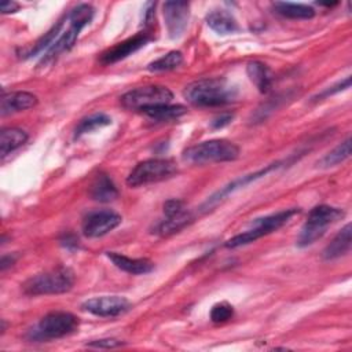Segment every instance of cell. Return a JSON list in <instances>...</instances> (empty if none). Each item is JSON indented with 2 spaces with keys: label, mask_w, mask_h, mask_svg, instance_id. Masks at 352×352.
<instances>
[{
  "label": "cell",
  "mask_w": 352,
  "mask_h": 352,
  "mask_svg": "<svg viewBox=\"0 0 352 352\" xmlns=\"http://www.w3.org/2000/svg\"><path fill=\"white\" fill-rule=\"evenodd\" d=\"M238 89L227 78L206 77L190 82L184 88V98L197 107H219L235 100Z\"/></svg>",
  "instance_id": "6da1fadb"
},
{
  "label": "cell",
  "mask_w": 352,
  "mask_h": 352,
  "mask_svg": "<svg viewBox=\"0 0 352 352\" xmlns=\"http://www.w3.org/2000/svg\"><path fill=\"white\" fill-rule=\"evenodd\" d=\"M239 157V147L226 139H213L197 143L183 151V160L190 164L228 162Z\"/></svg>",
  "instance_id": "7a4b0ae2"
},
{
  "label": "cell",
  "mask_w": 352,
  "mask_h": 352,
  "mask_svg": "<svg viewBox=\"0 0 352 352\" xmlns=\"http://www.w3.org/2000/svg\"><path fill=\"white\" fill-rule=\"evenodd\" d=\"M74 283V274L66 267H58L29 278L22 289L29 296L60 294L72 289Z\"/></svg>",
  "instance_id": "3957f363"
},
{
  "label": "cell",
  "mask_w": 352,
  "mask_h": 352,
  "mask_svg": "<svg viewBox=\"0 0 352 352\" xmlns=\"http://www.w3.org/2000/svg\"><path fill=\"white\" fill-rule=\"evenodd\" d=\"M298 212H300L298 209L292 208V209L280 210V212L256 219V220L252 221L250 227L246 231H243L238 235H234L232 238L226 241L224 246L228 248V249H235V248L252 243V242L257 241L258 238H261L264 235H268V234L276 231L278 228H280L282 226H285Z\"/></svg>",
  "instance_id": "277c9868"
},
{
  "label": "cell",
  "mask_w": 352,
  "mask_h": 352,
  "mask_svg": "<svg viewBox=\"0 0 352 352\" xmlns=\"http://www.w3.org/2000/svg\"><path fill=\"white\" fill-rule=\"evenodd\" d=\"M344 216V210L329 205H318L308 213L305 223L301 227L297 246L305 248L315 243L324 235L327 228Z\"/></svg>",
  "instance_id": "5b68a950"
},
{
  "label": "cell",
  "mask_w": 352,
  "mask_h": 352,
  "mask_svg": "<svg viewBox=\"0 0 352 352\" xmlns=\"http://www.w3.org/2000/svg\"><path fill=\"white\" fill-rule=\"evenodd\" d=\"M78 327V319L66 311H55L43 316L38 323L28 331L30 341H48L72 334Z\"/></svg>",
  "instance_id": "8992f818"
},
{
  "label": "cell",
  "mask_w": 352,
  "mask_h": 352,
  "mask_svg": "<svg viewBox=\"0 0 352 352\" xmlns=\"http://www.w3.org/2000/svg\"><path fill=\"white\" fill-rule=\"evenodd\" d=\"M177 165L169 158H150L139 162L128 175L129 187H140L168 180L177 173Z\"/></svg>",
  "instance_id": "52a82bcc"
},
{
  "label": "cell",
  "mask_w": 352,
  "mask_h": 352,
  "mask_svg": "<svg viewBox=\"0 0 352 352\" xmlns=\"http://www.w3.org/2000/svg\"><path fill=\"white\" fill-rule=\"evenodd\" d=\"M173 94L164 85H144L125 92L121 96V104L131 110H146L154 106L170 103Z\"/></svg>",
  "instance_id": "ba28073f"
},
{
  "label": "cell",
  "mask_w": 352,
  "mask_h": 352,
  "mask_svg": "<svg viewBox=\"0 0 352 352\" xmlns=\"http://www.w3.org/2000/svg\"><path fill=\"white\" fill-rule=\"evenodd\" d=\"M164 219L160 220L151 232L165 236L175 234L192 221V214L180 199H168L164 204Z\"/></svg>",
  "instance_id": "9c48e42d"
},
{
  "label": "cell",
  "mask_w": 352,
  "mask_h": 352,
  "mask_svg": "<svg viewBox=\"0 0 352 352\" xmlns=\"http://www.w3.org/2000/svg\"><path fill=\"white\" fill-rule=\"evenodd\" d=\"M121 220V216L113 210H95L84 217L81 231L87 238H99L118 227Z\"/></svg>",
  "instance_id": "30bf717a"
},
{
  "label": "cell",
  "mask_w": 352,
  "mask_h": 352,
  "mask_svg": "<svg viewBox=\"0 0 352 352\" xmlns=\"http://www.w3.org/2000/svg\"><path fill=\"white\" fill-rule=\"evenodd\" d=\"M81 308L95 316L114 318L125 314L131 308V302L120 296H100L85 300Z\"/></svg>",
  "instance_id": "8fae6325"
},
{
  "label": "cell",
  "mask_w": 352,
  "mask_h": 352,
  "mask_svg": "<svg viewBox=\"0 0 352 352\" xmlns=\"http://www.w3.org/2000/svg\"><path fill=\"white\" fill-rule=\"evenodd\" d=\"M150 40H153L151 34L148 32H140V33H136L135 36L116 44L114 47L106 50L100 58H99V62L102 65H111V63H116L118 60H122L125 59L126 56L132 55L133 52H136L138 50H140L142 47H144Z\"/></svg>",
  "instance_id": "7c38bea8"
},
{
  "label": "cell",
  "mask_w": 352,
  "mask_h": 352,
  "mask_svg": "<svg viewBox=\"0 0 352 352\" xmlns=\"http://www.w3.org/2000/svg\"><path fill=\"white\" fill-rule=\"evenodd\" d=\"M164 18L170 38H179L188 23L190 4L187 1H166L164 4Z\"/></svg>",
  "instance_id": "4fadbf2b"
},
{
  "label": "cell",
  "mask_w": 352,
  "mask_h": 352,
  "mask_svg": "<svg viewBox=\"0 0 352 352\" xmlns=\"http://www.w3.org/2000/svg\"><path fill=\"white\" fill-rule=\"evenodd\" d=\"M279 166H280V162H275V164L267 165L265 168H263V169H260V170H256V172H253V173H249V175H245V176H241V177L232 180L231 183H228L227 186H224L221 190H219L217 192H214L212 197H209V198L205 201V204L202 205V210H209L210 208L216 206V205H217L223 198H226L228 194H231V192H234L235 190H238V188H241V187H245V186H248L249 183H252V182H254V180H257V179L265 176L267 173H270L271 170H274V169H276V168H279Z\"/></svg>",
  "instance_id": "5bb4252c"
},
{
  "label": "cell",
  "mask_w": 352,
  "mask_h": 352,
  "mask_svg": "<svg viewBox=\"0 0 352 352\" xmlns=\"http://www.w3.org/2000/svg\"><path fill=\"white\" fill-rule=\"evenodd\" d=\"M36 104H37L36 95L26 91H16L10 94H3L0 110H1V116H7V114L30 109Z\"/></svg>",
  "instance_id": "9a60e30c"
},
{
  "label": "cell",
  "mask_w": 352,
  "mask_h": 352,
  "mask_svg": "<svg viewBox=\"0 0 352 352\" xmlns=\"http://www.w3.org/2000/svg\"><path fill=\"white\" fill-rule=\"evenodd\" d=\"M106 254L117 268L132 275H144L154 270V263L148 258H132L116 252H107Z\"/></svg>",
  "instance_id": "2e32d148"
},
{
  "label": "cell",
  "mask_w": 352,
  "mask_h": 352,
  "mask_svg": "<svg viewBox=\"0 0 352 352\" xmlns=\"http://www.w3.org/2000/svg\"><path fill=\"white\" fill-rule=\"evenodd\" d=\"M351 239H352V226L351 223L345 224L341 231L333 238V241L324 248L323 257L324 260H336L338 257L345 256L351 250Z\"/></svg>",
  "instance_id": "e0dca14e"
},
{
  "label": "cell",
  "mask_w": 352,
  "mask_h": 352,
  "mask_svg": "<svg viewBox=\"0 0 352 352\" xmlns=\"http://www.w3.org/2000/svg\"><path fill=\"white\" fill-rule=\"evenodd\" d=\"M89 195L94 201L110 202L118 197V190L109 175L99 173L89 187Z\"/></svg>",
  "instance_id": "ac0fdd59"
},
{
  "label": "cell",
  "mask_w": 352,
  "mask_h": 352,
  "mask_svg": "<svg viewBox=\"0 0 352 352\" xmlns=\"http://www.w3.org/2000/svg\"><path fill=\"white\" fill-rule=\"evenodd\" d=\"M208 26L219 34H231L238 30L235 18L226 10H213L206 15Z\"/></svg>",
  "instance_id": "d6986e66"
},
{
  "label": "cell",
  "mask_w": 352,
  "mask_h": 352,
  "mask_svg": "<svg viewBox=\"0 0 352 352\" xmlns=\"http://www.w3.org/2000/svg\"><path fill=\"white\" fill-rule=\"evenodd\" d=\"M276 14L289 18V19H311L315 15V10L302 3H290V1H276L272 4Z\"/></svg>",
  "instance_id": "ffe728a7"
},
{
  "label": "cell",
  "mask_w": 352,
  "mask_h": 352,
  "mask_svg": "<svg viewBox=\"0 0 352 352\" xmlns=\"http://www.w3.org/2000/svg\"><path fill=\"white\" fill-rule=\"evenodd\" d=\"M246 72H248L249 78L258 88L260 92L265 94L271 89L272 74L267 65H264L263 62H258V60H253V62L248 63Z\"/></svg>",
  "instance_id": "44dd1931"
},
{
  "label": "cell",
  "mask_w": 352,
  "mask_h": 352,
  "mask_svg": "<svg viewBox=\"0 0 352 352\" xmlns=\"http://www.w3.org/2000/svg\"><path fill=\"white\" fill-rule=\"evenodd\" d=\"M28 140V133L19 128H4L0 132V154H7L19 148Z\"/></svg>",
  "instance_id": "7402d4cb"
},
{
  "label": "cell",
  "mask_w": 352,
  "mask_h": 352,
  "mask_svg": "<svg viewBox=\"0 0 352 352\" xmlns=\"http://www.w3.org/2000/svg\"><path fill=\"white\" fill-rule=\"evenodd\" d=\"M187 111V109L182 104H160V106H154L150 109L143 110V113L154 120V121H170V120H176L179 117H182L184 113Z\"/></svg>",
  "instance_id": "603a6c76"
},
{
  "label": "cell",
  "mask_w": 352,
  "mask_h": 352,
  "mask_svg": "<svg viewBox=\"0 0 352 352\" xmlns=\"http://www.w3.org/2000/svg\"><path fill=\"white\" fill-rule=\"evenodd\" d=\"M351 155V138H346L342 143H340L337 147H334L331 151H329L319 162L318 166L320 168H330L336 166L345 160H348Z\"/></svg>",
  "instance_id": "cb8c5ba5"
},
{
  "label": "cell",
  "mask_w": 352,
  "mask_h": 352,
  "mask_svg": "<svg viewBox=\"0 0 352 352\" xmlns=\"http://www.w3.org/2000/svg\"><path fill=\"white\" fill-rule=\"evenodd\" d=\"M62 26H63V21H58V23L54 25L47 33H44V36L40 37V38L33 44V47L25 54L26 58H32V56H36V55H38V54L47 51V50L56 41V38L60 36L59 33H60Z\"/></svg>",
  "instance_id": "d4e9b609"
},
{
  "label": "cell",
  "mask_w": 352,
  "mask_h": 352,
  "mask_svg": "<svg viewBox=\"0 0 352 352\" xmlns=\"http://www.w3.org/2000/svg\"><path fill=\"white\" fill-rule=\"evenodd\" d=\"M111 124V118L103 113H96L92 116H88L85 118H82L78 125L74 129V139H78L81 135L88 133V132H94L98 128L106 126Z\"/></svg>",
  "instance_id": "484cf974"
},
{
  "label": "cell",
  "mask_w": 352,
  "mask_h": 352,
  "mask_svg": "<svg viewBox=\"0 0 352 352\" xmlns=\"http://www.w3.org/2000/svg\"><path fill=\"white\" fill-rule=\"evenodd\" d=\"M183 63V55L180 51H169L161 58L151 62L147 69L150 72H168L179 67Z\"/></svg>",
  "instance_id": "4316f807"
},
{
  "label": "cell",
  "mask_w": 352,
  "mask_h": 352,
  "mask_svg": "<svg viewBox=\"0 0 352 352\" xmlns=\"http://www.w3.org/2000/svg\"><path fill=\"white\" fill-rule=\"evenodd\" d=\"M232 315H234L232 305L223 301V302H217L212 307L209 316L213 323H224V322L230 320L232 318Z\"/></svg>",
  "instance_id": "83f0119b"
},
{
  "label": "cell",
  "mask_w": 352,
  "mask_h": 352,
  "mask_svg": "<svg viewBox=\"0 0 352 352\" xmlns=\"http://www.w3.org/2000/svg\"><path fill=\"white\" fill-rule=\"evenodd\" d=\"M349 85H351V77H346L345 80H342V81L337 82L336 85H333V87H329V88H327V89H324L323 92L318 94V95L315 96V99H322V98H326V96H329V95L337 94V92H340V91H342V89H346V88H349Z\"/></svg>",
  "instance_id": "f1b7e54d"
},
{
  "label": "cell",
  "mask_w": 352,
  "mask_h": 352,
  "mask_svg": "<svg viewBox=\"0 0 352 352\" xmlns=\"http://www.w3.org/2000/svg\"><path fill=\"white\" fill-rule=\"evenodd\" d=\"M88 345H89V346H94V348H106V349H110V348L121 346V345H124V342H121V341H118V340H114V338H103V340L91 341Z\"/></svg>",
  "instance_id": "f546056e"
},
{
  "label": "cell",
  "mask_w": 352,
  "mask_h": 352,
  "mask_svg": "<svg viewBox=\"0 0 352 352\" xmlns=\"http://www.w3.org/2000/svg\"><path fill=\"white\" fill-rule=\"evenodd\" d=\"M232 118H234V116H232V114H230V113H227V114H221V116L216 117V118L212 121V126H213L214 129H220V128H223V126L228 125V124L232 121Z\"/></svg>",
  "instance_id": "4dcf8cb0"
},
{
  "label": "cell",
  "mask_w": 352,
  "mask_h": 352,
  "mask_svg": "<svg viewBox=\"0 0 352 352\" xmlns=\"http://www.w3.org/2000/svg\"><path fill=\"white\" fill-rule=\"evenodd\" d=\"M154 8H155V3H147V4H146V8H144V16H143V19H144V25H146V26L151 25V23H153V21H154V15H155Z\"/></svg>",
  "instance_id": "1f68e13d"
},
{
  "label": "cell",
  "mask_w": 352,
  "mask_h": 352,
  "mask_svg": "<svg viewBox=\"0 0 352 352\" xmlns=\"http://www.w3.org/2000/svg\"><path fill=\"white\" fill-rule=\"evenodd\" d=\"M18 8H19V4L15 3V1H3V3L0 4V11H1L3 14L15 12V11H18Z\"/></svg>",
  "instance_id": "d6a6232c"
},
{
  "label": "cell",
  "mask_w": 352,
  "mask_h": 352,
  "mask_svg": "<svg viewBox=\"0 0 352 352\" xmlns=\"http://www.w3.org/2000/svg\"><path fill=\"white\" fill-rule=\"evenodd\" d=\"M15 260H16V256L15 254H10V256H3L1 257V263H0V268H1V271H6L8 267H11L14 263H15Z\"/></svg>",
  "instance_id": "836d02e7"
},
{
  "label": "cell",
  "mask_w": 352,
  "mask_h": 352,
  "mask_svg": "<svg viewBox=\"0 0 352 352\" xmlns=\"http://www.w3.org/2000/svg\"><path fill=\"white\" fill-rule=\"evenodd\" d=\"M60 242H62L65 246H67V248H69V246H77V245H78V243H77L78 241H77L73 235H70V234L65 235V236L60 239Z\"/></svg>",
  "instance_id": "e575fe53"
}]
</instances>
